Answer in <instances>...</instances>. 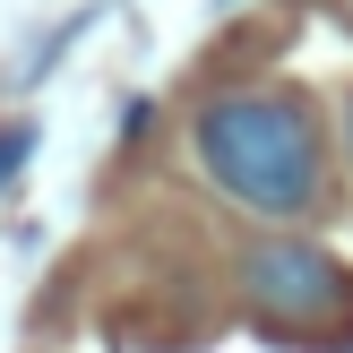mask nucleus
Returning a JSON list of instances; mask_svg holds the SVG:
<instances>
[{"instance_id":"nucleus-1","label":"nucleus","mask_w":353,"mask_h":353,"mask_svg":"<svg viewBox=\"0 0 353 353\" xmlns=\"http://www.w3.org/2000/svg\"><path fill=\"white\" fill-rule=\"evenodd\" d=\"M199 164L233 207L293 224L319 207V121L302 95H216L199 112Z\"/></svg>"},{"instance_id":"nucleus-2","label":"nucleus","mask_w":353,"mask_h":353,"mask_svg":"<svg viewBox=\"0 0 353 353\" xmlns=\"http://www.w3.org/2000/svg\"><path fill=\"white\" fill-rule=\"evenodd\" d=\"M241 293L259 302V319H327V310H353L336 259L310 250V241H250Z\"/></svg>"},{"instance_id":"nucleus-3","label":"nucleus","mask_w":353,"mask_h":353,"mask_svg":"<svg viewBox=\"0 0 353 353\" xmlns=\"http://www.w3.org/2000/svg\"><path fill=\"white\" fill-rule=\"evenodd\" d=\"M26 155H34V130H26V121H9V130H0V190L17 181V164H26Z\"/></svg>"},{"instance_id":"nucleus-4","label":"nucleus","mask_w":353,"mask_h":353,"mask_svg":"<svg viewBox=\"0 0 353 353\" xmlns=\"http://www.w3.org/2000/svg\"><path fill=\"white\" fill-rule=\"evenodd\" d=\"M345 147H353V103H345Z\"/></svg>"}]
</instances>
